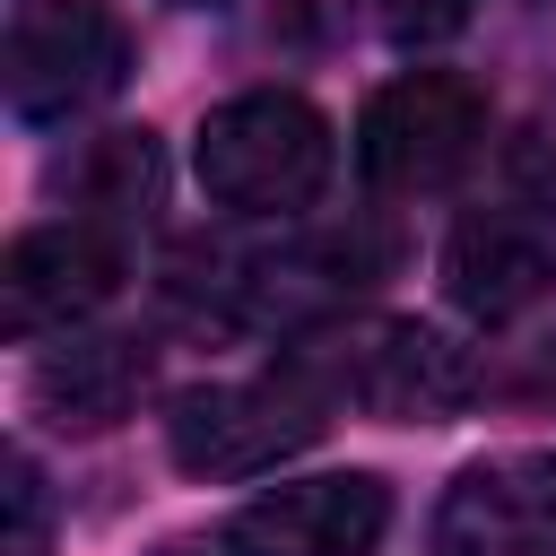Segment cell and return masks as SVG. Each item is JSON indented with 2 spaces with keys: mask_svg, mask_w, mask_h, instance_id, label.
<instances>
[{
  "mask_svg": "<svg viewBox=\"0 0 556 556\" xmlns=\"http://www.w3.org/2000/svg\"><path fill=\"white\" fill-rule=\"evenodd\" d=\"M330 122L295 96V87H243L226 96L217 113H200V139H191V165H200V191L235 217H295L321 200L330 182Z\"/></svg>",
  "mask_w": 556,
  "mask_h": 556,
  "instance_id": "obj_1",
  "label": "cell"
},
{
  "mask_svg": "<svg viewBox=\"0 0 556 556\" xmlns=\"http://www.w3.org/2000/svg\"><path fill=\"white\" fill-rule=\"evenodd\" d=\"M321 400L339 408H374V417H452L478 400V356L434 330V321H348V330H321L304 356H295Z\"/></svg>",
  "mask_w": 556,
  "mask_h": 556,
  "instance_id": "obj_2",
  "label": "cell"
},
{
  "mask_svg": "<svg viewBox=\"0 0 556 556\" xmlns=\"http://www.w3.org/2000/svg\"><path fill=\"white\" fill-rule=\"evenodd\" d=\"M330 426L321 382L287 356V374H252V382H200L165 408V452L182 478H261L278 460H295L313 434Z\"/></svg>",
  "mask_w": 556,
  "mask_h": 556,
  "instance_id": "obj_3",
  "label": "cell"
},
{
  "mask_svg": "<svg viewBox=\"0 0 556 556\" xmlns=\"http://www.w3.org/2000/svg\"><path fill=\"white\" fill-rule=\"evenodd\" d=\"M478 139H486V96L460 70H408L365 104L356 174L391 200H417V191H443L478 156Z\"/></svg>",
  "mask_w": 556,
  "mask_h": 556,
  "instance_id": "obj_4",
  "label": "cell"
},
{
  "mask_svg": "<svg viewBox=\"0 0 556 556\" xmlns=\"http://www.w3.org/2000/svg\"><path fill=\"white\" fill-rule=\"evenodd\" d=\"M9 113L17 122H70L122 96L130 78V35L104 0H35L9 26Z\"/></svg>",
  "mask_w": 556,
  "mask_h": 556,
  "instance_id": "obj_5",
  "label": "cell"
},
{
  "mask_svg": "<svg viewBox=\"0 0 556 556\" xmlns=\"http://www.w3.org/2000/svg\"><path fill=\"white\" fill-rule=\"evenodd\" d=\"M130 269V235L104 226V217H52V226H26L0 261V304H9V330L35 339V330H78Z\"/></svg>",
  "mask_w": 556,
  "mask_h": 556,
  "instance_id": "obj_6",
  "label": "cell"
},
{
  "mask_svg": "<svg viewBox=\"0 0 556 556\" xmlns=\"http://www.w3.org/2000/svg\"><path fill=\"white\" fill-rule=\"evenodd\" d=\"M391 530V486L374 469H330L252 495L226 521V556H374Z\"/></svg>",
  "mask_w": 556,
  "mask_h": 556,
  "instance_id": "obj_7",
  "label": "cell"
},
{
  "mask_svg": "<svg viewBox=\"0 0 556 556\" xmlns=\"http://www.w3.org/2000/svg\"><path fill=\"white\" fill-rule=\"evenodd\" d=\"M434 556H556V460L495 452L443 486Z\"/></svg>",
  "mask_w": 556,
  "mask_h": 556,
  "instance_id": "obj_8",
  "label": "cell"
},
{
  "mask_svg": "<svg viewBox=\"0 0 556 556\" xmlns=\"http://www.w3.org/2000/svg\"><path fill=\"white\" fill-rule=\"evenodd\" d=\"M443 287L469 321L504 330L521 321L547 287H556V243L521 217V208H486V217H460L452 243H443Z\"/></svg>",
  "mask_w": 556,
  "mask_h": 556,
  "instance_id": "obj_9",
  "label": "cell"
},
{
  "mask_svg": "<svg viewBox=\"0 0 556 556\" xmlns=\"http://www.w3.org/2000/svg\"><path fill=\"white\" fill-rule=\"evenodd\" d=\"M148 374H156L148 339L96 330V339H70V348H52V356L35 365V382H26V400H35L52 426H70V434H104V426H122V417L139 408Z\"/></svg>",
  "mask_w": 556,
  "mask_h": 556,
  "instance_id": "obj_10",
  "label": "cell"
},
{
  "mask_svg": "<svg viewBox=\"0 0 556 556\" xmlns=\"http://www.w3.org/2000/svg\"><path fill=\"white\" fill-rule=\"evenodd\" d=\"M61 182L78 200V217H104V226L130 235V217L156 208V139L148 130H104L78 165H61Z\"/></svg>",
  "mask_w": 556,
  "mask_h": 556,
  "instance_id": "obj_11",
  "label": "cell"
},
{
  "mask_svg": "<svg viewBox=\"0 0 556 556\" xmlns=\"http://www.w3.org/2000/svg\"><path fill=\"white\" fill-rule=\"evenodd\" d=\"M478 17V0H382V35L391 43H443Z\"/></svg>",
  "mask_w": 556,
  "mask_h": 556,
  "instance_id": "obj_12",
  "label": "cell"
},
{
  "mask_svg": "<svg viewBox=\"0 0 556 556\" xmlns=\"http://www.w3.org/2000/svg\"><path fill=\"white\" fill-rule=\"evenodd\" d=\"M9 504H17V556L43 547V486H35V460H9Z\"/></svg>",
  "mask_w": 556,
  "mask_h": 556,
  "instance_id": "obj_13",
  "label": "cell"
},
{
  "mask_svg": "<svg viewBox=\"0 0 556 556\" xmlns=\"http://www.w3.org/2000/svg\"><path fill=\"white\" fill-rule=\"evenodd\" d=\"M513 174H521V191H530L539 208H556V139H539V130H530V139L513 148Z\"/></svg>",
  "mask_w": 556,
  "mask_h": 556,
  "instance_id": "obj_14",
  "label": "cell"
},
{
  "mask_svg": "<svg viewBox=\"0 0 556 556\" xmlns=\"http://www.w3.org/2000/svg\"><path fill=\"white\" fill-rule=\"evenodd\" d=\"M156 556H208V547H156Z\"/></svg>",
  "mask_w": 556,
  "mask_h": 556,
  "instance_id": "obj_15",
  "label": "cell"
}]
</instances>
